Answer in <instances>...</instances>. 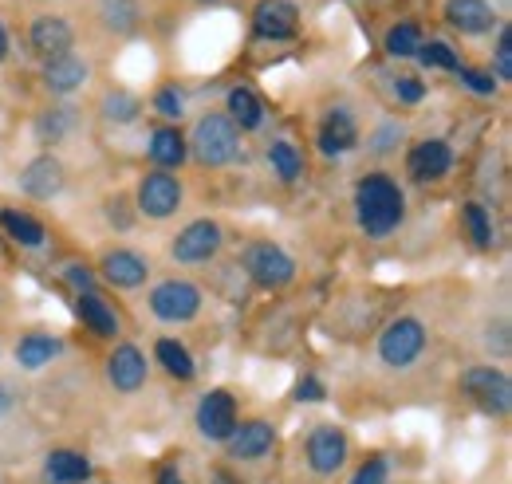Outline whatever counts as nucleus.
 <instances>
[{"instance_id":"4be33fe9","label":"nucleus","mask_w":512,"mask_h":484,"mask_svg":"<svg viewBox=\"0 0 512 484\" xmlns=\"http://www.w3.org/2000/svg\"><path fill=\"white\" fill-rule=\"evenodd\" d=\"M150 158H154L162 170H178V166L186 162V138H182L174 126L154 130V138H150Z\"/></svg>"},{"instance_id":"473e14b6","label":"nucleus","mask_w":512,"mask_h":484,"mask_svg":"<svg viewBox=\"0 0 512 484\" xmlns=\"http://www.w3.org/2000/svg\"><path fill=\"white\" fill-rule=\"evenodd\" d=\"M418 60L426 63V67H446V71H457V67H461V60L453 56V48L442 44V40H422Z\"/></svg>"},{"instance_id":"5701e85b","label":"nucleus","mask_w":512,"mask_h":484,"mask_svg":"<svg viewBox=\"0 0 512 484\" xmlns=\"http://www.w3.org/2000/svg\"><path fill=\"white\" fill-rule=\"evenodd\" d=\"M79 315H83V323H87L95 335H103V339L119 335V315L99 300L95 292H83V296H79Z\"/></svg>"},{"instance_id":"c9c22d12","label":"nucleus","mask_w":512,"mask_h":484,"mask_svg":"<svg viewBox=\"0 0 512 484\" xmlns=\"http://www.w3.org/2000/svg\"><path fill=\"white\" fill-rule=\"evenodd\" d=\"M497 79L509 83L512 79V32L501 28V40H497Z\"/></svg>"},{"instance_id":"f257e3e1","label":"nucleus","mask_w":512,"mask_h":484,"mask_svg":"<svg viewBox=\"0 0 512 484\" xmlns=\"http://www.w3.org/2000/svg\"><path fill=\"white\" fill-rule=\"evenodd\" d=\"M355 209H359L363 233L375 237V241L390 237L402 225V217H406L402 189L390 182V178H383V174H371V178L359 182V189H355Z\"/></svg>"},{"instance_id":"9d476101","label":"nucleus","mask_w":512,"mask_h":484,"mask_svg":"<svg viewBox=\"0 0 512 484\" xmlns=\"http://www.w3.org/2000/svg\"><path fill=\"white\" fill-rule=\"evenodd\" d=\"M253 28L264 40H288L300 28V12L292 0H260L253 8Z\"/></svg>"},{"instance_id":"bb28decb","label":"nucleus","mask_w":512,"mask_h":484,"mask_svg":"<svg viewBox=\"0 0 512 484\" xmlns=\"http://www.w3.org/2000/svg\"><path fill=\"white\" fill-rule=\"evenodd\" d=\"M99 16L111 32H134L142 12H138V0H103L99 4Z\"/></svg>"},{"instance_id":"ddd939ff","label":"nucleus","mask_w":512,"mask_h":484,"mask_svg":"<svg viewBox=\"0 0 512 484\" xmlns=\"http://www.w3.org/2000/svg\"><path fill=\"white\" fill-rule=\"evenodd\" d=\"M107 378H111V386L119 390V394H134V390H142V382H146V355L138 351V347H115V355H111V363H107Z\"/></svg>"},{"instance_id":"aec40b11","label":"nucleus","mask_w":512,"mask_h":484,"mask_svg":"<svg viewBox=\"0 0 512 484\" xmlns=\"http://www.w3.org/2000/svg\"><path fill=\"white\" fill-rule=\"evenodd\" d=\"M83 79H87V63L79 60V56H71V52L48 60V67H44V83H48L52 91H60V95L83 87Z\"/></svg>"},{"instance_id":"a211bd4d","label":"nucleus","mask_w":512,"mask_h":484,"mask_svg":"<svg viewBox=\"0 0 512 484\" xmlns=\"http://www.w3.org/2000/svg\"><path fill=\"white\" fill-rule=\"evenodd\" d=\"M20 185H24V193H32V197H56L60 189H64V166L52 158V154H44V158H36L28 170H24V178H20Z\"/></svg>"},{"instance_id":"79ce46f5","label":"nucleus","mask_w":512,"mask_h":484,"mask_svg":"<svg viewBox=\"0 0 512 484\" xmlns=\"http://www.w3.org/2000/svg\"><path fill=\"white\" fill-rule=\"evenodd\" d=\"M158 484H186V481H182L178 469H162V473H158Z\"/></svg>"},{"instance_id":"4468645a","label":"nucleus","mask_w":512,"mask_h":484,"mask_svg":"<svg viewBox=\"0 0 512 484\" xmlns=\"http://www.w3.org/2000/svg\"><path fill=\"white\" fill-rule=\"evenodd\" d=\"M446 20L465 36H481L497 24V12L489 0H446Z\"/></svg>"},{"instance_id":"37998d69","label":"nucleus","mask_w":512,"mask_h":484,"mask_svg":"<svg viewBox=\"0 0 512 484\" xmlns=\"http://www.w3.org/2000/svg\"><path fill=\"white\" fill-rule=\"evenodd\" d=\"M8 56V32H4V24H0V60Z\"/></svg>"},{"instance_id":"dca6fc26","label":"nucleus","mask_w":512,"mask_h":484,"mask_svg":"<svg viewBox=\"0 0 512 484\" xmlns=\"http://www.w3.org/2000/svg\"><path fill=\"white\" fill-rule=\"evenodd\" d=\"M71 44H75L71 24L60 20V16H44V20H36V24H32V48H36L44 60L67 56V52H71Z\"/></svg>"},{"instance_id":"1a4fd4ad","label":"nucleus","mask_w":512,"mask_h":484,"mask_svg":"<svg viewBox=\"0 0 512 484\" xmlns=\"http://www.w3.org/2000/svg\"><path fill=\"white\" fill-rule=\"evenodd\" d=\"M197 429L209 441H229V433L237 429V402L229 390H209L197 406Z\"/></svg>"},{"instance_id":"72a5a7b5","label":"nucleus","mask_w":512,"mask_h":484,"mask_svg":"<svg viewBox=\"0 0 512 484\" xmlns=\"http://www.w3.org/2000/svg\"><path fill=\"white\" fill-rule=\"evenodd\" d=\"M465 225H469V237H473L477 248H489L493 244V225H489V217H485L481 205H465Z\"/></svg>"},{"instance_id":"cd10ccee","label":"nucleus","mask_w":512,"mask_h":484,"mask_svg":"<svg viewBox=\"0 0 512 484\" xmlns=\"http://www.w3.org/2000/svg\"><path fill=\"white\" fill-rule=\"evenodd\" d=\"M422 40H426V36H422L418 24H394V28L386 32V52L398 56V60H410V56H418Z\"/></svg>"},{"instance_id":"6ab92c4d","label":"nucleus","mask_w":512,"mask_h":484,"mask_svg":"<svg viewBox=\"0 0 512 484\" xmlns=\"http://www.w3.org/2000/svg\"><path fill=\"white\" fill-rule=\"evenodd\" d=\"M359 142V130L347 111H331L327 122L320 126V150L323 154H347L351 146Z\"/></svg>"},{"instance_id":"2eb2a0df","label":"nucleus","mask_w":512,"mask_h":484,"mask_svg":"<svg viewBox=\"0 0 512 484\" xmlns=\"http://www.w3.org/2000/svg\"><path fill=\"white\" fill-rule=\"evenodd\" d=\"M272 445H276V433L268 422H245L241 429L229 433V453L237 461H260L272 453Z\"/></svg>"},{"instance_id":"2f4dec72","label":"nucleus","mask_w":512,"mask_h":484,"mask_svg":"<svg viewBox=\"0 0 512 484\" xmlns=\"http://www.w3.org/2000/svg\"><path fill=\"white\" fill-rule=\"evenodd\" d=\"M138 111H142V103L130 95V91H111L107 99H103V115L115 122H130L138 119Z\"/></svg>"},{"instance_id":"a878e982","label":"nucleus","mask_w":512,"mask_h":484,"mask_svg":"<svg viewBox=\"0 0 512 484\" xmlns=\"http://www.w3.org/2000/svg\"><path fill=\"white\" fill-rule=\"evenodd\" d=\"M0 225L8 229V237H12V241L24 244V248H40V244H44V225H40L36 217H28V213L4 209V213H0Z\"/></svg>"},{"instance_id":"f8f14e48","label":"nucleus","mask_w":512,"mask_h":484,"mask_svg":"<svg viewBox=\"0 0 512 484\" xmlns=\"http://www.w3.org/2000/svg\"><path fill=\"white\" fill-rule=\"evenodd\" d=\"M343 461H347V437L335 425H320L308 437V465L316 473H335Z\"/></svg>"},{"instance_id":"b1692460","label":"nucleus","mask_w":512,"mask_h":484,"mask_svg":"<svg viewBox=\"0 0 512 484\" xmlns=\"http://www.w3.org/2000/svg\"><path fill=\"white\" fill-rule=\"evenodd\" d=\"M60 351H64L60 339H52V335H28V339L16 343V363L28 366V370H40V366L52 363Z\"/></svg>"},{"instance_id":"7c9ffc66","label":"nucleus","mask_w":512,"mask_h":484,"mask_svg":"<svg viewBox=\"0 0 512 484\" xmlns=\"http://www.w3.org/2000/svg\"><path fill=\"white\" fill-rule=\"evenodd\" d=\"M71 122H75V115H71L67 107H52L48 115L36 119V138H40V142H60L67 130H71Z\"/></svg>"},{"instance_id":"58836bf2","label":"nucleus","mask_w":512,"mask_h":484,"mask_svg":"<svg viewBox=\"0 0 512 484\" xmlns=\"http://www.w3.org/2000/svg\"><path fill=\"white\" fill-rule=\"evenodd\" d=\"M327 394H323V382L320 378H304L300 386H296V402H323Z\"/></svg>"},{"instance_id":"a19ab883","label":"nucleus","mask_w":512,"mask_h":484,"mask_svg":"<svg viewBox=\"0 0 512 484\" xmlns=\"http://www.w3.org/2000/svg\"><path fill=\"white\" fill-rule=\"evenodd\" d=\"M67 280H71V284H79V288H87V292H91V272H87V268H67Z\"/></svg>"},{"instance_id":"7ed1b4c3","label":"nucleus","mask_w":512,"mask_h":484,"mask_svg":"<svg viewBox=\"0 0 512 484\" xmlns=\"http://www.w3.org/2000/svg\"><path fill=\"white\" fill-rule=\"evenodd\" d=\"M461 386H465V394H469L485 414L505 418V414L512 410V382H509V374H505V370L473 366V370H465Z\"/></svg>"},{"instance_id":"c85d7f7f","label":"nucleus","mask_w":512,"mask_h":484,"mask_svg":"<svg viewBox=\"0 0 512 484\" xmlns=\"http://www.w3.org/2000/svg\"><path fill=\"white\" fill-rule=\"evenodd\" d=\"M154 355H158V363L166 366L174 378H193V359L190 351L178 343V339H158V347H154Z\"/></svg>"},{"instance_id":"6e6552de","label":"nucleus","mask_w":512,"mask_h":484,"mask_svg":"<svg viewBox=\"0 0 512 484\" xmlns=\"http://www.w3.org/2000/svg\"><path fill=\"white\" fill-rule=\"evenodd\" d=\"M221 241H225V233H221L217 221H193L174 241V260L178 264H205V260L217 256Z\"/></svg>"},{"instance_id":"20e7f679","label":"nucleus","mask_w":512,"mask_h":484,"mask_svg":"<svg viewBox=\"0 0 512 484\" xmlns=\"http://www.w3.org/2000/svg\"><path fill=\"white\" fill-rule=\"evenodd\" d=\"M422 347H426V327L418 323V319H394L390 327L383 331V339H379V355H383L386 366H414L418 363V355H422Z\"/></svg>"},{"instance_id":"0eeeda50","label":"nucleus","mask_w":512,"mask_h":484,"mask_svg":"<svg viewBox=\"0 0 512 484\" xmlns=\"http://www.w3.org/2000/svg\"><path fill=\"white\" fill-rule=\"evenodd\" d=\"M178 205H182V182H178L174 174L154 170V174L142 178V185H138V209H142L146 217L162 221V217L178 213Z\"/></svg>"},{"instance_id":"c756f323","label":"nucleus","mask_w":512,"mask_h":484,"mask_svg":"<svg viewBox=\"0 0 512 484\" xmlns=\"http://www.w3.org/2000/svg\"><path fill=\"white\" fill-rule=\"evenodd\" d=\"M268 162H272V170H276L280 182H296V178L304 174V158L296 154L292 142H276V146L268 150Z\"/></svg>"},{"instance_id":"e433bc0d","label":"nucleus","mask_w":512,"mask_h":484,"mask_svg":"<svg viewBox=\"0 0 512 484\" xmlns=\"http://www.w3.org/2000/svg\"><path fill=\"white\" fill-rule=\"evenodd\" d=\"M457 71H461V83H465V87H473L477 95H493V91H497V79H493V75L473 71V67H457Z\"/></svg>"},{"instance_id":"c03bdc74","label":"nucleus","mask_w":512,"mask_h":484,"mask_svg":"<svg viewBox=\"0 0 512 484\" xmlns=\"http://www.w3.org/2000/svg\"><path fill=\"white\" fill-rule=\"evenodd\" d=\"M4 406H8V394H4V390H0V410H4Z\"/></svg>"},{"instance_id":"ea45409f","label":"nucleus","mask_w":512,"mask_h":484,"mask_svg":"<svg viewBox=\"0 0 512 484\" xmlns=\"http://www.w3.org/2000/svg\"><path fill=\"white\" fill-rule=\"evenodd\" d=\"M398 99L402 103H418L422 99V83L418 79H398Z\"/></svg>"},{"instance_id":"423d86ee","label":"nucleus","mask_w":512,"mask_h":484,"mask_svg":"<svg viewBox=\"0 0 512 484\" xmlns=\"http://www.w3.org/2000/svg\"><path fill=\"white\" fill-rule=\"evenodd\" d=\"M245 268H249V276H253L260 288H284V284L296 276L292 256L268 241L253 244V248L245 252Z\"/></svg>"},{"instance_id":"4c0bfd02","label":"nucleus","mask_w":512,"mask_h":484,"mask_svg":"<svg viewBox=\"0 0 512 484\" xmlns=\"http://www.w3.org/2000/svg\"><path fill=\"white\" fill-rule=\"evenodd\" d=\"M351 484H386V461H383V457L367 461V465L355 473V481H351Z\"/></svg>"},{"instance_id":"f704fd0d","label":"nucleus","mask_w":512,"mask_h":484,"mask_svg":"<svg viewBox=\"0 0 512 484\" xmlns=\"http://www.w3.org/2000/svg\"><path fill=\"white\" fill-rule=\"evenodd\" d=\"M154 107H158V115H166V119H182V115H186V95L170 83V87H162V91L154 95Z\"/></svg>"},{"instance_id":"f3484780","label":"nucleus","mask_w":512,"mask_h":484,"mask_svg":"<svg viewBox=\"0 0 512 484\" xmlns=\"http://www.w3.org/2000/svg\"><path fill=\"white\" fill-rule=\"evenodd\" d=\"M146 272H150L146 256H138V252H130V248H115V252L103 256V276H107L115 288H138V284L146 280Z\"/></svg>"},{"instance_id":"9b49d317","label":"nucleus","mask_w":512,"mask_h":484,"mask_svg":"<svg viewBox=\"0 0 512 484\" xmlns=\"http://www.w3.org/2000/svg\"><path fill=\"white\" fill-rule=\"evenodd\" d=\"M406 166H410V174L418 182H438V178H446L449 170H453V154H449V146L442 138H430V142H418L410 150Z\"/></svg>"},{"instance_id":"393cba45","label":"nucleus","mask_w":512,"mask_h":484,"mask_svg":"<svg viewBox=\"0 0 512 484\" xmlns=\"http://www.w3.org/2000/svg\"><path fill=\"white\" fill-rule=\"evenodd\" d=\"M229 119H233L237 130H256L264 122V107H260L256 91H249V87H233L229 91Z\"/></svg>"},{"instance_id":"39448f33","label":"nucleus","mask_w":512,"mask_h":484,"mask_svg":"<svg viewBox=\"0 0 512 484\" xmlns=\"http://www.w3.org/2000/svg\"><path fill=\"white\" fill-rule=\"evenodd\" d=\"M150 307L166 323H186V319L197 315V307H201V288L190 284V280H166V284H158L150 292Z\"/></svg>"},{"instance_id":"f03ea898","label":"nucleus","mask_w":512,"mask_h":484,"mask_svg":"<svg viewBox=\"0 0 512 484\" xmlns=\"http://www.w3.org/2000/svg\"><path fill=\"white\" fill-rule=\"evenodd\" d=\"M190 142H193V158L201 166H225L241 150V130L233 126L229 115H201L197 126H193Z\"/></svg>"},{"instance_id":"412c9836","label":"nucleus","mask_w":512,"mask_h":484,"mask_svg":"<svg viewBox=\"0 0 512 484\" xmlns=\"http://www.w3.org/2000/svg\"><path fill=\"white\" fill-rule=\"evenodd\" d=\"M48 477L56 484H83L91 477V461L83 453H75V449H56L48 457Z\"/></svg>"}]
</instances>
